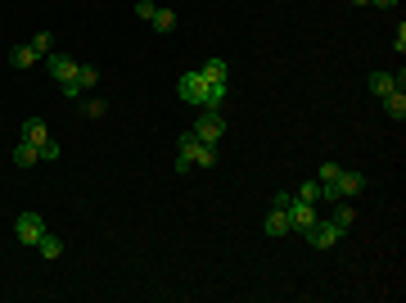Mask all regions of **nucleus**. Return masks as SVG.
Instances as JSON below:
<instances>
[{"instance_id":"obj_1","label":"nucleus","mask_w":406,"mask_h":303,"mask_svg":"<svg viewBox=\"0 0 406 303\" xmlns=\"http://www.w3.org/2000/svg\"><path fill=\"white\" fill-rule=\"evenodd\" d=\"M176 95L194 109H221L226 104V82H208L203 72H186V77L176 82Z\"/></svg>"},{"instance_id":"obj_2","label":"nucleus","mask_w":406,"mask_h":303,"mask_svg":"<svg viewBox=\"0 0 406 303\" xmlns=\"http://www.w3.org/2000/svg\"><path fill=\"white\" fill-rule=\"evenodd\" d=\"M217 163V150L213 145H203L194 131L181 136V150H176V172H190V167H213Z\"/></svg>"},{"instance_id":"obj_3","label":"nucleus","mask_w":406,"mask_h":303,"mask_svg":"<svg viewBox=\"0 0 406 303\" xmlns=\"http://www.w3.org/2000/svg\"><path fill=\"white\" fill-rule=\"evenodd\" d=\"M366 186H371V181H366L361 172H348V167H343V172H339L334 181H325V186H321V199H325V204H339V199L361 195Z\"/></svg>"},{"instance_id":"obj_4","label":"nucleus","mask_w":406,"mask_h":303,"mask_svg":"<svg viewBox=\"0 0 406 303\" xmlns=\"http://www.w3.org/2000/svg\"><path fill=\"white\" fill-rule=\"evenodd\" d=\"M190 131H194V136H199L203 145H217L221 136H226V118H221L217 109H203V114L194 118V127H190Z\"/></svg>"},{"instance_id":"obj_5","label":"nucleus","mask_w":406,"mask_h":303,"mask_svg":"<svg viewBox=\"0 0 406 303\" xmlns=\"http://www.w3.org/2000/svg\"><path fill=\"white\" fill-rule=\"evenodd\" d=\"M45 236V217H36V213H18V222H14V240L18 245H28L36 249V240Z\"/></svg>"},{"instance_id":"obj_6","label":"nucleus","mask_w":406,"mask_h":303,"mask_svg":"<svg viewBox=\"0 0 406 303\" xmlns=\"http://www.w3.org/2000/svg\"><path fill=\"white\" fill-rule=\"evenodd\" d=\"M285 213H289V226H293L298 236H307L316 222H321V209H316V204H303V199H293Z\"/></svg>"},{"instance_id":"obj_7","label":"nucleus","mask_w":406,"mask_h":303,"mask_svg":"<svg viewBox=\"0 0 406 303\" xmlns=\"http://www.w3.org/2000/svg\"><path fill=\"white\" fill-rule=\"evenodd\" d=\"M95 82H100V68H95V64H77V77H72V82H64L59 91H64L68 100H81V95L91 91Z\"/></svg>"},{"instance_id":"obj_8","label":"nucleus","mask_w":406,"mask_h":303,"mask_svg":"<svg viewBox=\"0 0 406 303\" xmlns=\"http://www.w3.org/2000/svg\"><path fill=\"white\" fill-rule=\"evenodd\" d=\"M339 236H343L339 226H334V222H325V217H321V222H316L312 231H307V245H312V249H334V245H339Z\"/></svg>"},{"instance_id":"obj_9","label":"nucleus","mask_w":406,"mask_h":303,"mask_svg":"<svg viewBox=\"0 0 406 303\" xmlns=\"http://www.w3.org/2000/svg\"><path fill=\"white\" fill-rule=\"evenodd\" d=\"M41 64H45V68H50V77L59 82V87H64V82H72V77H77V64H72V59H68V55H59V50H50V55H45V59H41Z\"/></svg>"},{"instance_id":"obj_10","label":"nucleus","mask_w":406,"mask_h":303,"mask_svg":"<svg viewBox=\"0 0 406 303\" xmlns=\"http://www.w3.org/2000/svg\"><path fill=\"white\" fill-rule=\"evenodd\" d=\"M262 231H266L271 240L289 236V231H293V226H289V213H285V209H271V213H266V222H262Z\"/></svg>"},{"instance_id":"obj_11","label":"nucleus","mask_w":406,"mask_h":303,"mask_svg":"<svg viewBox=\"0 0 406 303\" xmlns=\"http://www.w3.org/2000/svg\"><path fill=\"white\" fill-rule=\"evenodd\" d=\"M36 64H41V59H36V50H32L28 41H23V45H9V68H36Z\"/></svg>"},{"instance_id":"obj_12","label":"nucleus","mask_w":406,"mask_h":303,"mask_svg":"<svg viewBox=\"0 0 406 303\" xmlns=\"http://www.w3.org/2000/svg\"><path fill=\"white\" fill-rule=\"evenodd\" d=\"M384 114L393 118V123H402L406 118V91H388L384 95Z\"/></svg>"},{"instance_id":"obj_13","label":"nucleus","mask_w":406,"mask_h":303,"mask_svg":"<svg viewBox=\"0 0 406 303\" xmlns=\"http://www.w3.org/2000/svg\"><path fill=\"white\" fill-rule=\"evenodd\" d=\"M36 253H41V258H45V263H55V258H59V253H64V240H59V236H50V231H45L41 240H36Z\"/></svg>"},{"instance_id":"obj_14","label":"nucleus","mask_w":406,"mask_h":303,"mask_svg":"<svg viewBox=\"0 0 406 303\" xmlns=\"http://www.w3.org/2000/svg\"><path fill=\"white\" fill-rule=\"evenodd\" d=\"M36 163H41V150H36L32 141H23L14 150V167H36Z\"/></svg>"},{"instance_id":"obj_15","label":"nucleus","mask_w":406,"mask_h":303,"mask_svg":"<svg viewBox=\"0 0 406 303\" xmlns=\"http://www.w3.org/2000/svg\"><path fill=\"white\" fill-rule=\"evenodd\" d=\"M329 222H334V226H339V231H348V226L356 222V209H352V204H348V199H339V209H334V213H329Z\"/></svg>"},{"instance_id":"obj_16","label":"nucleus","mask_w":406,"mask_h":303,"mask_svg":"<svg viewBox=\"0 0 406 303\" xmlns=\"http://www.w3.org/2000/svg\"><path fill=\"white\" fill-rule=\"evenodd\" d=\"M45 136H50V127L41 123V118H28V123H23V141H32V145H41Z\"/></svg>"},{"instance_id":"obj_17","label":"nucleus","mask_w":406,"mask_h":303,"mask_svg":"<svg viewBox=\"0 0 406 303\" xmlns=\"http://www.w3.org/2000/svg\"><path fill=\"white\" fill-rule=\"evenodd\" d=\"M199 72H203V77H208V82H226V77H230V68H226V59H208V64H203Z\"/></svg>"},{"instance_id":"obj_18","label":"nucleus","mask_w":406,"mask_h":303,"mask_svg":"<svg viewBox=\"0 0 406 303\" xmlns=\"http://www.w3.org/2000/svg\"><path fill=\"white\" fill-rule=\"evenodd\" d=\"M293 199H303V204H321V181H303V186L293 190Z\"/></svg>"},{"instance_id":"obj_19","label":"nucleus","mask_w":406,"mask_h":303,"mask_svg":"<svg viewBox=\"0 0 406 303\" xmlns=\"http://www.w3.org/2000/svg\"><path fill=\"white\" fill-rule=\"evenodd\" d=\"M371 91L379 95V100H384L388 91H397V87H393V72H371Z\"/></svg>"},{"instance_id":"obj_20","label":"nucleus","mask_w":406,"mask_h":303,"mask_svg":"<svg viewBox=\"0 0 406 303\" xmlns=\"http://www.w3.org/2000/svg\"><path fill=\"white\" fill-rule=\"evenodd\" d=\"M28 45H32V50H36V59H45V55L55 50V36H50V32H36V36H32Z\"/></svg>"},{"instance_id":"obj_21","label":"nucleus","mask_w":406,"mask_h":303,"mask_svg":"<svg viewBox=\"0 0 406 303\" xmlns=\"http://www.w3.org/2000/svg\"><path fill=\"white\" fill-rule=\"evenodd\" d=\"M150 23H154V28H158V32H171V28H176V14H171V9H163V5H158V9H154V18H150Z\"/></svg>"},{"instance_id":"obj_22","label":"nucleus","mask_w":406,"mask_h":303,"mask_svg":"<svg viewBox=\"0 0 406 303\" xmlns=\"http://www.w3.org/2000/svg\"><path fill=\"white\" fill-rule=\"evenodd\" d=\"M36 150H41V163H55V159H59V141H55V136H45Z\"/></svg>"},{"instance_id":"obj_23","label":"nucleus","mask_w":406,"mask_h":303,"mask_svg":"<svg viewBox=\"0 0 406 303\" xmlns=\"http://www.w3.org/2000/svg\"><path fill=\"white\" fill-rule=\"evenodd\" d=\"M104 109H108V104H104V100H95V95H91V100L81 104V114H86V118H104Z\"/></svg>"},{"instance_id":"obj_24","label":"nucleus","mask_w":406,"mask_h":303,"mask_svg":"<svg viewBox=\"0 0 406 303\" xmlns=\"http://www.w3.org/2000/svg\"><path fill=\"white\" fill-rule=\"evenodd\" d=\"M154 9H158L154 0H135V18H140V23H150V18H154Z\"/></svg>"},{"instance_id":"obj_25","label":"nucleus","mask_w":406,"mask_h":303,"mask_svg":"<svg viewBox=\"0 0 406 303\" xmlns=\"http://www.w3.org/2000/svg\"><path fill=\"white\" fill-rule=\"evenodd\" d=\"M339 172H343V167H339V163H321V177H316V181H321V186H325V181H334Z\"/></svg>"},{"instance_id":"obj_26","label":"nucleus","mask_w":406,"mask_h":303,"mask_svg":"<svg viewBox=\"0 0 406 303\" xmlns=\"http://www.w3.org/2000/svg\"><path fill=\"white\" fill-rule=\"evenodd\" d=\"M289 204H293V195H289V190H280V195L271 199V209H289Z\"/></svg>"},{"instance_id":"obj_27","label":"nucleus","mask_w":406,"mask_h":303,"mask_svg":"<svg viewBox=\"0 0 406 303\" xmlns=\"http://www.w3.org/2000/svg\"><path fill=\"white\" fill-rule=\"evenodd\" d=\"M371 5H379V9H397V0H371Z\"/></svg>"},{"instance_id":"obj_28","label":"nucleus","mask_w":406,"mask_h":303,"mask_svg":"<svg viewBox=\"0 0 406 303\" xmlns=\"http://www.w3.org/2000/svg\"><path fill=\"white\" fill-rule=\"evenodd\" d=\"M352 5H371V0H352Z\"/></svg>"}]
</instances>
